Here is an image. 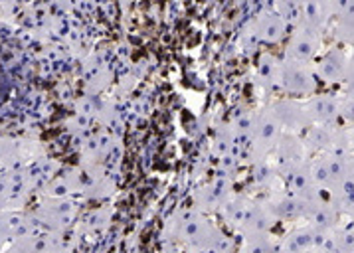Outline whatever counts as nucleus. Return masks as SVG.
<instances>
[{
  "mask_svg": "<svg viewBox=\"0 0 354 253\" xmlns=\"http://www.w3.org/2000/svg\"><path fill=\"white\" fill-rule=\"evenodd\" d=\"M283 84L287 91L297 95H309L315 91V77L313 71L307 68V62L291 59L283 71Z\"/></svg>",
  "mask_w": 354,
  "mask_h": 253,
  "instance_id": "nucleus-1",
  "label": "nucleus"
},
{
  "mask_svg": "<svg viewBox=\"0 0 354 253\" xmlns=\"http://www.w3.org/2000/svg\"><path fill=\"white\" fill-rule=\"evenodd\" d=\"M305 111L309 115V121L319 125H333L340 117V101L333 95H319L305 105Z\"/></svg>",
  "mask_w": 354,
  "mask_h": 253,
  "instance_id": "nucleus-2",
  "label": "nucleus"
},
{
  "mask_svg": "<svg viewBox=\"0 0 354 253\" xmlns=\"http://www.w3.org/2000/svg\"><path fill=\"white\" fill-rule=\"evenodd\" d=\"M346 59L342 56V52L337 50H330L326 52L325 56L321 57V62L317 64V75L323 79V82H344V75H346Z\"/></svg>",
  "mask_w": 354,
  "mask_h": 253,
  "instance_id": "nucleus-3",
  "label": "nucleus"
},
{
  "mask_svg": "<svg viewBox=\"0 0 354 253\" xmlns=\"http://www.w3.org/2000/svg\"><path fill=\"white\" fill-rule=\"evenodd\" d=\"M317 40L311 32H307L305 36L297 38V42L293 44V59L299 62H309L315 54H317Z\"/></svg>",
  "mask_w": 354,
  "mask_h": 253,
  "instance_id": "nucleus-4",
  "label": "nucleus"
},
{
  "mask_svg": "<svg viewBox=\"0 0 354 253\" xmlns=\"http://www.w3.org/2000/svg\"><path fill=\"white\" fill-rule=\"evenodd\" d=\"M337 196H339V206L344 208L348 214L354 216V170L337 186Z\"/></svg>",
  "mask_w": 354,
  "mask_h": 253,
  "instance_id": "nucleus-5",
  "label": "nucleus"
},
{
  "mask_svg": "<svg viewBox=\"0 0 354 253\" xmlns=\"http://www.w3.org/2000/svg\"><path fill=\"white\" fill-rule=\"evenodd\" d=\"M344 82H346V85H348V87L354 91V54L353 57H351V62L346 64V75H344Z\"/></svg>",
  "mask_w": 354,
  "mask_h": 253,
  "instance_id": "nucleus-6",
  "label": "nucleus"
}]
</instances>
